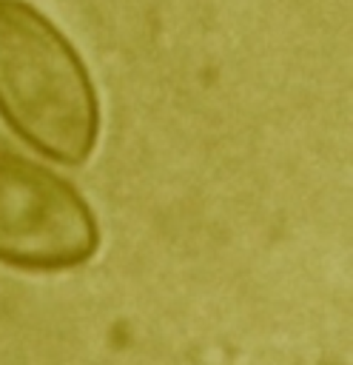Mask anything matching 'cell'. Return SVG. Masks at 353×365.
Returning <instances> with one entry per match:
<instances>
[{
	"label": "cell",
	"mask_w": 353,
	"mask_h": 365,
	"mask_svg": "<svg viewBox=\"0 0 353 365\" xmlns=\"http://www.w3.org/2000/svg\"><path fill=\"white\" fill-rule=\"evenodd\" d=\"M0 114L40 154L77 165L100 131L85 63L34 6L0 0Z\"/></svg>",
	"instance_id": "1"
},
{
	"label": "cell",
	"mask_w": 353,
	"mask_h": 365,
	"mask_svg": "<svg viewBox=\"0 0 353 365\" xmlns=\"http://www.w3.org/2000/svg\"><path fill=\"white\" fill-rule=\"evenodd\" d=\"M97 242V220L65 180L0 151V262L26 271H63L83 265Z\"/></svg>",
	"instance_id": "2"
}]
</instances>
